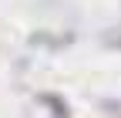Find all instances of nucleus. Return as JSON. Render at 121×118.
<instances>
[{
  "label": "nucleus",
  "mask_w": 121,
  "mask_h": 118,
  "mask_svg": "<svg viewBox=\"0 0 121 118\" xmlns=\"http://www.w3.org/2000/svg\"><path fill=\"white\" fill-rule=\"evenodd\" d=\"M101 41L108 44V47H121V27H114V31H108V34H104Z\"/></svg>",
  "instance_id": "f257e3e1"
},
{
  "label": "nucleus",
  "mask_w": 121,
  "mask_h": 118,
  "mask_svg": "<svg viewBox=\"0 0 121 118\" xmlns=\"http://www.w3.org/2000/svg\"><path fill=\"white\" fill-rule=\"evenodd\" d=\"M104 111H108V115H114V118H121V98H111V101H104Z\"/></svg>",
  "instance_id": "f03ea898"
}]
</instances>
